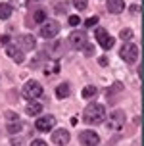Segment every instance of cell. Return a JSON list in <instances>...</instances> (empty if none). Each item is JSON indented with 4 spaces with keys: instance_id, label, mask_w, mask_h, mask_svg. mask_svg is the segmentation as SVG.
Wrapping results in <instances>:
<instances>
[{
    "instance_id": "obj_16",
    "label": "cell",
    "mask_w": 144,
    "mask_h": 146,
    "mask_svg": "<svg viewBox=\"0 0 144 146\" xmlns=\"http://www.w3.org/2000/svg\"><path fill=\"white\" fill-rule=\"evenodd\" d=\"M14 12V8L12 4H8V2H0V19H8L10 15Z\"/></svg>"
},
{
    "instance_id": "obj_33",
    "label": "cell",
    "mask_w": 144,
    "mask_h": 146,
    "mask_svg": "<svg viewBox=\"0 0 144 146\" xmlns=\"http://www.w3.org/2000/svg\"><path fill=\"white\" fill-rule=\"evenodd\" d=\"M131 12H133V14H138V12H140V6H133V8H131Z\"/></svg>"
},
{
    "instance_id": "obj_7",
    "label": "cell",
    "mask_w": 144,
    "mask_h": 146,
    "mask_svg": "<svg viewBox=\"0 0 144 146\" xmlns=\"http://www.w3.org/2000/svg\"><path fill=\"white\" fill-rule=\"evenodd\" d=\"M69 42H71L73 48H77V50H83L85 48V44L88 42V36H86L85 31H73L71 35H69Z\"/></svg>"
},
{
    "instance_id": "obj_32",
    "label": "cell",
    "mask_w": 144,
    "mask_h": 146,
    "mask_svg": "<svg viewBox=\"0 0 144 146\" xmlns=\"http://www.w3.org/2000/svg\"><path fill=\"white\" fill-rule=\"evenodd\" d=\"M56 12H58V14H65V6H64V4H62V6H58Z\"/></svg>"
},
{
    "instance_id": "obj_23",
    "label": "cell",
    "mask_w": 144,
    "mask_h": 146,
    "mask_svg": "<svg viewBox=\"0 0 144 146\" xmlns=\"http://www.w3.org/2000/svg\"><path fill=\"white\" fill-rule=\"evenodd\" d=\"M73 6L77 8L79 12H83V10H86V6H88V0H73Z\"/></svg>"
},
{
    "instance_id": "obj_28",
    "label": "cell",
    "mask_w": 144,
    "mask_h": 146,
    "mask_svg": "<svg viewBox=\"0 0 144 146\" xmlns=\"http://www.w3.org/2000/svg\"><path fill=\"white\" fill-rule=\"evenodd\" d=\"M6 119L8 121H15V119H17V113H14V111H6Z\"/></svg>"
},
{
    "instance_id": "obj_14",
    "label": "cell",
    "mask_w": 144,
    "mask_h": 146,
    "mask_svg": "<svg viewBox=\"0 0 144 146\" xmlns=\"http://www.w3.org/2000/svg\"><path fill=\"white\" fill-rule=\"evenodd\" d=\"M125 10V2L123 0H108V12L111 14H121Z\"/></svg>"
},
{
    "instance_id": "obj_27",
    "label": "cell",
    "mask_w": 144,
    "mask_h": 146,
    "mask_svg": "<svg viewBox=\"0 0 144 146\" xmlns=\"http://www.w3.org/2000/svg\"><path fill=\"white\" fill-rule=\"evenodd\" d=\"M81 23V17L79 15H69V25H73V27H75V25H79Z\"/></svg>"
},
{
    "instance_id": "obj_8",
    "label": "cell",
    "mask_w": 144,
    "mask_h": 146,
    "mask_svg": "<svg viewBox=\"0 0 144 146\" xmlns=\"http://www.w3.org/2000/svg\"><path fill=\"white\" fill-rule=\"evenodd\" d=\"M54 125H56V117L54 115H46V117H38L36 123H35V127L38 129V131L46 133V131H50V129H54Z\"/></svg>"
},
{
    "instance_id": "obj_22",
    "label": "cell",
    "mask_w": 144,
    "mask_h": 146,
    "mask_svg": "<svg viewBox=\"0 0 144 146\" xmlns=\"http://www.w3.org/2000/svg\"><path fill=\"white\" fill-rule=\"evenodd\" d=\"M119 38H121V40H125V42H127V40H131V38H133V31H131V29H121Z\"/></svg>"
},
{
    "instance_id": "obj_10",
    "label": "cell",
    "mask_w": 144,
    "mask_h": 146,
    "mask_svg": "<svg viewBox=\"0 0 144 146\" xmlns=\"http://www.w3.org/2000/svg\"><path fill=\"white\" fill-rule=\"evenodd\" d=\"M6 52H8V56L14 60L15 64H23V62H25L23 50L19 48V46H15V44H6Z\"/></svg>"
},
{
    "instance_id": "obj_18",
    "label": "cell",
    "mask_w": 144,
    "mask_h": 146,
    "mask_svg": "<svg viewBox=\"0 0 144 146\" xmlns=\"http://www.w3.org/2000/svg\"><path fill=\"white\" fill-rule=\"evenodd\" d=\"M21 129H23V125H21V121H17V119H15V123H14V121H10V123H8V133H12V135L19 133Z\"/></svg>"
},
{
    "instance_id": "obj_1",
    "label": "cell",
    "mask_w": 144,
    "mask_h": 146,
    "mask_svg": "<svg viewBox=\"0 0 144 146\" xmlns=\"http://www.w3.org/2000/svg\"><path fill=\"white\" fill-rule=\"evenodd\" d=\"M83 119L88 125H100L106 119V108L102 104H88L83 111Z\"/></svg>"
},
{
    "instance_id": "obj_24",
    "label": "cell",
    "mask_w": 144,
    "mask_h": 146,
    "mask_svg": "<svg viewBox=\"0 0 144 146\" xmlns=\"http://www.w3.org/2000/svg\"><path fill=\"white\" fill-rule=\"evenodd\" d=\"M121 90H123V85H121V83H113V85H111V88L108 90V96L115 94V92H121Z\"/></svg>"
},
{
    "instance_id": "obj_9",
    "label": "cell",
    "mask_w": 144,
    "mask_h": 146,
    "mask_svg": "<svg viewBox=\"0 0 144 146\" xmlns=\"http://www.w3.org/2000/svg\"><path fill=\"white\" fill-rule=\"evenodd\" d=\"M79 142L85 146H92V144H100V137L94 131H83L79 135Z\"/></svg>"
},
{
    "instance_id": "obj_29",
    "label": "cell",
    "mask_w": 144,
    "mask_h": 146,
    "mask_svg": "<svg viewBox=\"0 0 144 146\" xmlns=\"http://www.w3.org/2000/svg\"><path fill=\"white\" fill-rule=\"evenodd\" d=\"M0 44H10V36L2 35V36H0Z\"/></svg>"
},
{
    "instance_id": "obj_21",
    "label": "cell",
    "mask_w": 144,
    "mask_h": 146,
    "mask_svg": "<svg viewBox=\"0 0 144 146\" xmlns=\"http://www.w3.org/2000/svg\"><path fill=\"white\" fill-rule=\"evenodd\" d=\"M58 69H60V64H58L56 60L52 62L50 66H44V73H58Z\"/></svg>"
},
{
    "instance_id": "obj_4",
    "label": "cell",
    "mask_w": 144,
    "mask_h": 146,
    "mask_svg": "<svg viewBox=\"0 0 144 146\" xmlns=\"http://www.w3.org/2000/svg\"><path fill=\"white\" fill-rule=\"evenodd\" d=\"M42 92H44V88L38 81H27L25 87H23V90H21V94L25 96L27 100H35L38 96H42Z\"/></svg>"
},
{
    "instance_id": "obj_31",
    "label": "cell",
    "mask_w": 144,
    "mask_h": 146,
    "mask_svg": "<svg viewBox=\"0 0 144 146\" xmlns=\"http://www.w3.org/2000/svg\"><path fill=\"white\" fill-rule=\"evenodd\" d=\"M31 144H33V146H44L46 142H44V140H40V139H36V140H33Z\"/></svg>"
},
{
    "instance_id": "obj_17",
    "label": "cell",
    "mask_w": 144,
    "mask_h": 146,
    "mask_svg": "<svg viewBox=\"0 0 144 146\" xmlns=\"http://www.w3.org/2000/svg\"><path fill=\"white\" fill-rule=\"evenodd\" d=\"M40 111H42V104H38V102H31V104L27 106V113H29L31 117L38 115Z\"/></svg>"
},
{
    "instance_id": "obj_34",
    "label": "cell",
    "mask_w": 144,
    "mask_h": 146,
    "mask_svg": "<svg viewBox=\"0 0 144 146\" xmlns=\"http://www.w3.org/2000/svg\"><path fill=\"white\" fill-rule=\"evenodd\" d=\"M138 79H142V64H138Z\"/></svg>"
},
{
    "instance_id": "obj_35",
    "label": "cell",
    "mask_w": 144,
    "mask_h": 146,
    "mask_svg": "<svg viewBox=\"0 0 144 146\" xmlns=\"http://www.w3.org/2000/svg\"><path fill=\"white\" fill-rule=\"evenodd\" d=\"M12 144H23V140H19V139H12Z\"/></svg>"
},
{
    "instance_id": "obj_13",
    "label": "cell",
    "mask_w": 144,
    "mask_h": 146,
    "mask_svg": "<svg viewBox=\"0 0 144 146\" xmlns=\"http://www.w3.org/2000/svg\"><path fill=\"white\" fill-rule=\"evenodd\" d=\"M64 50H65V46H64V42H62V40H56V42H52L50 46H48V52H50V56L54 60L60 58V56L64 54Z\"/></svg>"
},
{
    "instance_id": "obj_5",
    "label": "cell",
    "mask_w": 144,
    "mask_h": 146,
    "mask_svg": "<svg viewBox=\"0 0 144 146\" xmlns=\"http://www.w3.org/2000/svg\"><path fill=\"white\" fill-rule=\"evenodd\" d=\"M42 27H40V36L42 38H54V36L60 33V23L54 21V19H44L42 23H40Z\"/></svg>"
},
{
    "instance_id": "obj_11",
    "label": "cell",
    "mask_w": 144,
    "mask_h": 146,
    "mask_svg": "<svg viewBox=\"0 0 144 146\" xmlns=\"http://www.w3.org/2000/svg\"><path fill=\"white\" fill-rule=\"evenodd\" d=\"M17 46L21 50H33L36 46V40H35L33 35H19L17 36Z\"/></svg>"
},
{
    "instance_id": "obj_12",
    "label": "cell",
    "mask_w": 144,
    "mask_h": 146,
    "mask_svg": "<svg viewBox=\"0 0 144 146\" xmlns=\"http://www.w3.org/2000/svg\"><path fill=\"white\" fill-rule=\"evenodd\" d=\"M69 133L65 131V129H56V131L52 133V142L54 144H69Z\"/></svg>"
},
{
    "instance_id": "obj_26",
    "label": "cell",
    "mask_w": 144,
    "mask_h": 146,
    "mask_svg": "<svg viewBox=\"0 0 144 146\" xmlns=\"http://www.w3.org/2000/svg\"><path fill=\"white\" fill-rule=\"evenodd\" d=\"M83 50H85V54H86V56H94V46H92V44H88V42H86Z\"/></svg>"
},
{
    "instance_id": "obj_25",
    "label": "cell",
    "mask_w": 144,
    "mask_h": 146,
    "mask_svg": "<svg viewBox=\"0 0 144 146\" xmlns=\"http://www.w3.org/2000/svg\"><path fill=\"white\" fill-rule=\"evenodd\" d=\"M96 23H98V17H96V15H92V17H88V19L85 21V27H86V29H92Z\"/></svg>"
},
{
    "instance_id": "obj_3",
    "label": "cell",
    "mask_w": 144,
    "mask_h": 146,
    "mask_svg": "<svg viewBox=\"0 0 144 146\" xmlns=\"http://www.w3.org/2000/svg\"><path fill=\"white\" fill-rule=\"evenodd\" d=\"M138 54H140V52H138V46H137V44H133V42H129V40L123 44L121 50H119L121 60H125L127 64H135V62L138 60Z\"/></svg>"
},
{
    "instance_id": "obj_20",
    "label": "cell",
    "mask_w": 144,
    "mask_h": 146,
    "mask_svg": "<svg viewBox=\"0 0 144 146\" xmlns=\"http://www.w3.org/2000/svg\"><path fill=\"white\" fill-rule=\"evenodd\" d=\"M96 87H92V85H88V87L83 88V98H92V96H96Z\"/></svg>"
},
{
    "instance_id": "obj_6",
    "label": "cell",
    "mask_w": 144,
    "mask_h": 146,
    "mask_svg": "<svg viewBox=\"0 0 144 146\" xmlns=\"http://www.w3.org/2000/svg\"><path fill=\"white\" fill-rule=\"evenodd\" d=\"M96 40H98V44H100L104 50H109V48H113V38L108 35V31L104 29V27H96Z\"/></svg>"
},
{
    "instance_id": "obj_30",
    "label": "cell",
    "mask_w": 144,
    "mask_h": 146,
    "mask_svg": "<svg viewBox=\"0 0 144 146\" xmlns=\"http://www.w3.org/2000/svg\"><path fill=\"white\" fill-rule=\"evenodd\" d=\"M98 64H100V66H108V58H106V56H100V58H98Z\"/></svg>"
},
{
    "instance_id": "obj_19",
    "label": "cell",
    "mask_w": 144,
    "mask_h": 146,
    "mask_svg": "<svg viewBox=\"0 0 144 146\" xmlns=\"http://www.w3.org/2000/svg\"><path fill=\"white\" fill-rule=\"evenodd\" d=\"M44 19H46V10H36L33 14V21L35 23H42Z\"/></svg>"
},
{
    "instance_id": "obj_15",
    "label": "cell",
    "mask_w": 144,
    "mask_h": 146,
    "mask_svg": "<svg viewBox=\"0 0 144 146\" xmlns=\"http://www.w3.org/2000/svg\"><path fill=\"white\" fill-rule=\"evenodd\" d=\"M69 92H71L69 83H62V85H58V87H56V96H58V98H67Z\"/></svg>"
},
{
    "instance_id": "obj_2",
    "label": "cell",
    "mask_w": 144,
    "mask_h": 146,
    "mask_svg": "<svg viewBox=\"0 0 144 146\" xmlns=\"http://www.w3.org/2000/svg\"><path fill=\"white\" fill-rule=\"evenodd\" d=\"M108 131L111 133H119L123 129V125H125V111L123 110H115L111 111V115L108 117Z\"/></svg>"
}]
</instances>
